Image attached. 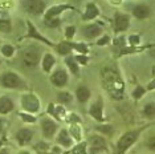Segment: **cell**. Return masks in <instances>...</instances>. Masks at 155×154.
Returning <instances> with one entry per match:
<instances>
[{"instance_id": "26", "label": "cell", "mask_w": 155, "mask_h": 154, "mask_svg": "<svg viewBox=\"0 0 155 154\" xmlns=\"http://www.w3.org/2000/svg\"><path fill=\"white\" fill-rule=\"evenodd\" d=\"M13 52H15V49H13L12 45L9 44H5L2 47V53L5 56V57H11V56L13 55Z\"/></svg>"}, {"instance_id": "34", "label": "cell", "mask_w": 155, "mask_h": 154, "mask_svg": "<svg viewBox=\"0 0 155 154\" xmlns=\"http://www.w3.org/2000/svg\"><path fill=\"white\" fill-rule=\"evenodd\" d=\"M107 40H109V37H107V36H105L104 38H101V40H100V41H98V45H104V44H105V43H106V41H107Z\"/></svg>"}, {"instance_id": "14", "label": "cell", "mask_w": 155, "mask_h": 154, "mask_svg": "<svg viewBox=\"0 0 155 154\" xmlns=\"http://www.w3.org/2000/svg\"><path fill=\"white\" fill-rule=\"evenodd\" d=\"M133 13H134V16L138 17V19H146V17L150 15V9H149V7H146L143 4H139V5L134 7Z\"/></svg>"}, {"instance_id": "29", "label": "cell", "mask_w": 155, "mask_h": 154, "mask_svg": "<svg viewBox=\"0 0 155 154\" xmlns=\"http://www.w3.org/2000/svg\"><path fill=\"white\" fill-rule=\"evenodd\" d=\"M72 47L76 48V49L78 51V52H82V53H86V52H87V48H86L84 44H81V45H80V44H73Z\"/></svg>"}, {"instance_id": "42", "label": "cell", "mask_w": 155, "mask_h": 154, "mask_svg": "<svg viewBox=\"0 0 155 154\" xmlns=\"http://www.w3.org/2000/svg\"><path fill=\"white\" fill-rule=\"evenodd\" d=\"M2 143H3V142H2V141H0V146H2Z\"/></svg>"}, {"instance_id": "1", "label": "cell", "mask_w": 155, "mask_h": 154, "mask_svg": "<svg viewBox=\"0 0 155 154\" xmlns=\"http://www.w3.org/2000/svg\"><path fill=\"white\" fill-rule=\"evenodd\" d=\"M105 88L110 93V96L115 100H121L123 97V84L121 81V77L114 69H105L102 72Z\"/></svg>"}, {"instance_id": "33", "label": "cell", "mask_w": 155, "mask_h": 154, "mask_svg": "<svg viewBox=\"0 0 155 154\" xmlns=\"http://www.w3.org/2000/svg\"><path fill=\"white\" fill-rule=\"evenodd\" d=\"M138 41H139V37L138 36H131L130 37V44H138Z\"/></svg>"}, {"instance_id": "13", "label": "cell", "mask_w": 155, "mask_h": 154, "mask_svg": "<svg viewBox=\"0 0 155 154\" xmlns=\"http://www.w3.org/2000/svg\"><path fill=\"white\" fill-rule=\"evenodd\" d=\"M65 9H72V7H70V5H56V7H52V8H49V11L47 12V15H45V19H47V20H52L54 16L60 15V13L64 12Z\"/></svg>"}, {"instance_id": "17", "label": "cell", "mask_w": 155, "mask_h": 154, "mask_svg": "<svg viewBox=\"0 0 155 154\" xmlns=\"http://www.w3.org/2000/svg\"><path fill=\"white\" fill-rule=\"evenodd\" d=\"M100 15V11L94 4H87L86 5V12L84 13V19L85 20H93L94 17Z\"/></svg>"}, {"instance_id": "8", "label": "cell", "mask_w": 155, "mask_h": 154, "mask_svg": "<svg viewBox=\"0 0 155 154\" xmlns=\"http://www.w3.org/2000/svg\"><path fill=\"white\" fill-rule=\"evenodd\" d=\"M51 81L56 86H64L66 81H68V75H66L65 71L58 69V71H56L53 75L51 76Z\"/></svg>"}, {"instance_id": "3", "label": "cell", "mask_w": 155, "mask_h": 154, "mask_svg": "<svg viewBox=\"0 0 155 154\" xmlns=\"http://www.w3.org/2000/svg\"><path fill=\"white\" fill-rule=\"evenodd\" d=\"M21 7L24 8V11H27L28 13L40 15L45 9V2L44 0H23Z\"/></svg>"}, {"instance_id": "9", "label": "cell", "mask_w": 155, "mask_h": 154, "mask_svg": "<svg viewBox=\"0 0 155 154\" xmlns=\"http://www.w3.org/2000/svg\"><path fill=\"white\" fill-rule=\"evenodd\" d=\"M114 28L117 32H123L129 28V17L126 15H115L114 17Z\"/></svg>"}, {"instance_id": "7", "label": "cell", "mask_w": 155, "mask_h": 154, "mask_svg": "<svg viewBox=\"0 0 155 154\" xmlns=\"http://www.w3.org/2000/svg\"><path fill=\"white\" fill-rule=\"evenodd\" d=\"M105 149H106V142H105V139L102 137L93 136L90 138V153L91 154H98Z\"/></svg>"}, {"instance_id": "43", "label": "cell", "mask_w": 155, "mask_h": 154, "mask_svg": "<svg viewBox=\"0 0 155 154\" xmlns=\"http://www.w3.org/2000/svg\"><path fill=\"white\" fill-rule=\"evenodd\" d=\"M0 126H2V122H0Z\"/></svg>"}, {"instance_id": "2", "label": "cell", "mask_w": 155, "mask_h": 154, "mask_svg": "<svg viewBox=\"0 0 155 154\" xmlns=\"http://www.w3.org/2000/svg\"><path fill=\"white\" fill-rule=\"evenodd\" d=\"M23 62L25 64V66L33 68L37 65L38 60H40V49L36 47H29L25 51H23Z\"/></svg>"}, {"instance_id": "41", "label": "cell", "mask_w": 155, "mask_h": 154, "mask_svg": "<svg viewBox=\"0 0 155 154\" xmlns=\"http://www.w3.org/2000/svg\"><path fill=\"white\" fill-rule=\"evenodd\" d=\"M151 53H153V56H154V57H155V51H153V52H151Z\"/></svg>"}, {"instance_id": "18", "label": "cell", "mask_w": 155, "mask_h": 154, "mask_svg": "<svg viewBox=\"0 0 155 154\" xmlns=\"http://www.w3.org/2000/svg\"><path fill=\"white\" fill-rule=\"evenodd\" d=\"M76 96H77V100L80 102H86L90 97V90L86 88V86H80L76 92Z\"/></svg>"}, {"instance_id": "15", "label": "cell", "mask_w": 155, "mask_h": 154, "mask_svg": "<svg viewBox=\"0 0 155 154\" xmlns=\"http://www.w3.org/2000/svg\"><path fill=\"white\" fill-rule=\"evenodd\" d=\"M84 33H85V36L87 38H94V37H97L98 35H101V28L98 24H90V25H87L85 29H84Z\"/></svg>"}, {"instance_id": "24", "label": "cell", "mask_w": 155, "mask_h": 154, "mask_svg": "<svg viewBox=\"0 0 155 154\" xmlns=\"http://www.w3.org/2000/svg\"><path fill=\"white\" fill-rule=\"evenodd\" d=\"M143 114L146 116V117H154L155 116V104H153V102L147 104L143 109Z\"/></svg>"}, {"instance_id": "40", "label": "cell", "mask_w": 155, "mask_h": 154, "mask_svg": "<svg viewBox=\"0 0 155 154\" xmlns=\"http://www.w3.org/2000/svg\"><path fill=\"white\" fill-rule=\"evenodd\" d=\"M20 154H29V153H28V152H21Z\"/></svg>"}, {"instance_id": "37", "label": "cell", "mask_w": 155, "mask_h": 154, "mask_svg": "<svg viewBox=\"0 0 155 154\" xmlns=\"http://www.w3.org/2000/svg\"><path fill=\"white\" fill-rule=\"evenodd\" d=\"M154 88H155V81H153V82H151L150 85H149V89H154Z\"/></svg>"}, {"instance_id": "31", "label": "cell", "mask_w": 155, "mask_h": 154, "mask_svg": "<svg viewBox=\"0 0 155 154\" xmlns=\"http://www.w3.org/2000/svg\"><path fill=\"white\" fill-rule=\"evenodd\" d=\"M20 116H21V118H23L24 121H27V122H35V121H36V118H35V117H32V116H29V114L21 113Z\"/></svg>"}, {"instance_id": "22", "label": "cell", "mask_w": 155, "mask_h": 154, "mask_svg": "<svg viewBox=\"0 0 155 154\" xmlns=\"http://www.w3.org/2000/svg\"><path fill=\"white\" fill-rule=\"evenodd\" d=\"M72 44H69V43H60L58 44V47H57V51H58V53L60 55H68L70 51H72Z\"/></svg>"}, {"instance_id": "39", "label": "cell", "mask_w": 155, "mask_h": 154, "mask_svg": "<svg viewBox=\"0 0 155 154\" xmlns=\"http://www.w3.org/2000/svg\"><path fill=\"white\" fill-rule=\"evenodd\" d=\"M73 154H81V153L78 152V150H76V152H74V153H73Z\"/></svg>"}, {"instance_id": "27", "label": "cell", "mask_w": 155, "mask_h": 154, "mask_svg": "<svg viewBox=\"0 0 155 154\" xmlns=\"http://www.w3.org/2000/svg\"><path fill=\"white\" fill-rule=\"evenodd\" d=\"M0 31L2 32H9L11 31V23L9 20H0Z\"/></svg>"}, {"instance_id": "35", "label": "cell", "mask_w": 155, "mask_h": 154, "mask_svg": "<svg viewBox=\"0 0 155 154\" xmlns=\"http://www.w3.org/2000/svg\"><path fill=\"white\" fill-rule=\"evenodd\" d=\"M77 60H78L80 62H82V64H86V57H84V56H78Z\"/></svg>"}, {"instance_id": "38", "label": "cell", "mask_w": 155, "mask_h": 154, "mask_svg": "<svg viewBox=\"0 0 155 154\" xmlns=\"http://www.w3.org/2000/svg\"><path fill=\"white\" fill-rule=\"evenodd\" d=\"M0 154H8V150H7V149H2V150H0Z\"/></svg>"}, {"instance_id": "11", "label": "cell", "mask_w": 155, "mask_h": 154, "mask_svg": "<svg viewBox=\"0 0 155 154\" xmlns=\"http://www.w3.org/2000/svg\"><path fill=\"white\" fill-rule=\"evenodd\" d=\"M89 113L91 117H94L97 121H104V114H102V101L98 100L97 102H94L90 106Z\"/></svg>"}, {"instance_id": "6", "label": "cell", "mask_w": 155, "mask_h": 154, "mask_svg": "<svg viewBox=\"0 0 155 154\" xmlns=\"http://www.w3.org/2000/svg\"><path fill=\"white\" fill-rule=\"evenodd\" d=\"M21 104L23 108L28 112H37L40 109V102H38L37 97L33 94H25L21 99Z\"/></svg>"}, {"instance_id": "28", "label": "cell", "mask_w": 155, "mask_h": 154, "mask_svg": "<svg viewBox=\"0 0 155 154\" xmlns=\"http://www.w3.org/2000/svg\"><path fill=\"white\" fill-rule=\"evenodd\" d=\"M143 94H144V89L142 86H137V89H134V92H133V97L135 100H139Z\"/></svg>"}, {"instance_id": "21", "label": "cell", "mask_w": 155, "mask_h": 154, "mask_svg": "<svg viewBox=\"0 0 155 154\" xmlns=\"http://www.w3.org/2000/svg\"><path fill=\"white\" fill-rule=\"evenodd\" d=\"M27 23H28V27H29V33H28V35H29L31 37H36V38H38V40H41V41H45V43H48L49 45H52V43H51V41H48L47 38H44V37L41 36L40 33L37 32V31H36V28H35V27L32 25V23H31V22H27Z\"/></svg>"}, {"instance_id": "36", "label": "cell", "mask_w": 155, "mask_h": 154, "mask_svg": "<svg viewBox=\"0 0 155 154\" xmlns=\"http://www.w3.org/2000/svg\"><path fill=\"white\" fill-rule=\"evenodd\" d=\"M110 126H104V128H100V130H104L105 133H110Z\"/></svg>"}, {"instance_id": "23", "label": "cell", "mask_w": 155, "mask_h": 154, "mask_svg": "<svg viewBox=\"0 0 155 154\" xmlns=\"http://www.w3.org/2000/svg\"><path fill=\"white\" fill-rule=\"evenodd\" d=\"M66 65L69 66V69L74 73V75H78V65H77V62H76V60L73 57L66 59Z\"/></svg>"}, {"instance_id": "32", "label": "cell", "mask_w": 155, "mask_h": 154, "mask_svg": "<svg viewBox=\"0 0 155 154\" xmlns=\"http://www.w3.org/2000/svg\"><path fill=\"white\" fill-rule=\"evenodd\" d=\"M147 148L150 150H153V152H155V137L149 138V141H147Z\"/></svg>"}, {"instance_id": "20", "label": "cell", "mask_w": 155, "mask_h": 154, "mask_svg": "<svg viewBox=\"0 0 155 154\" xmlns=\"http://www.w3.org/2000/svg\"><path fill=\"white\" fill-rule=\"evenodd\" d=\"M57 141L61 143V145H64L65 148H69V146L72 145V139H70V137H69V134H68V132H66V130H61V132H60Z\"/></svg>"}, {"instance_id": "12", "label": "cell", "mask_w": 155, "mask_h": 154, "mask_svg": "<svg viewBox=\"0 0 155 154\" xmlns=\"http://www.w3.org/2000/svg\"><path fill=\"white\" fill-rule=\"evenodd\" d=\"M41 126H43V133L47 138L52 137V136L54 134L56 129H57V125H56L52 120H44L43 124H41Z\"/></svg>"}, {"instance_id": "19", "label": "cell", "mask_w": 155, "mask_h": 154, "mask_svg": "<svg viewBox=\"0 0 155 154\" xmlns=\"http://www.w3.org/2000/svg\"><path fill=\"white\" fill-rule=\"evenodd\" d=\"M53 65H54V57L51 53H47L43 59V69L45 72H49Z\"/></svg>"}, {"instance_id": "10", "label": "cell", "mask_w": 155, "mask_h": 154, "mask_svg": "<svg viewBox=\"0 0 155 154\" xmlns=\"http://www.w3.org/2000/svg\"><path fill=\"white\" fill-rule=\"evenodd\" d=\"M33 137V132L31 129H20L16 134V139L19 141L20 145H27Z\"/></svg>"}, {"instance_id": "30", "label": "cell", "mask_w": 155, "mask_h": 154, "mask_svg": "<svg viewBox=\"0 0 155 154\" xmlns=\"http://www.w3.org/2000/svg\"><path fill=\"white\" fill-rule=\"evenodd\" d=\"M74 31H76V28L73 27V25H70V27L66 28V37L72 38L73 36H74Z\"/></svg>"}, {"instance_id": "25", "label": "cell", "mask_w": 155, "mask_h": 154, "mask_svg": "<svg viewBox=\"0 0 155 154\" xmlns=\"http://www.w3.org/2000/svg\"><path fill=\"white\" fill-rule=\"evenodd\" d=\"M57 97H58V101L62 104H69L72 101V94L68 92H60Z\"/></svg>"}, {"instance_id": "4", "label": "cell", "mask_w": 155, "mask_h": 154, "mask_svg": "<svg viewBox=\"0 0 155 154\" xmlns=\"http://www.w3.org/2000/svg\"><path fill=\"white\" fill-rule=\"evenodd\" d=\"M138 134H139V130H131V132H127L126 134H123L121 137V139H119V142H118V152L121 154L125 153L126 150H127L130 146L137 141Z\"/></svg>"}, {"instance_id": "16", "label": "cell", "mask_w": 155, "mask_h": 154, "mask_svg": "<svg viewBox=\"0 0 155 154\" xmlns=\"http://www.w3.org/2000/svg\"><path fill=\"white\" fill-rule=\"evenodd\" d=\"M13 109V102L8 97H2L0 99V113L2 114H7Z\"/></svg>"}, {"instance_id": "5", "label": "cell", "mask_w": 155, "mask_h": 154, "mask_svg": "<svg viewBox=\"0 0 155 154\" xmlns=\"http://www.w3.org/2000/svg\"><path fill=\"white\" fill-rule=\"evenodd\" d=\"M0 82L3 84V86L5 88H9V89H16V88H21L23 86V81L16 73H12V72H7L2 76L0 79Z\"/></svg>"}]
</instances>
